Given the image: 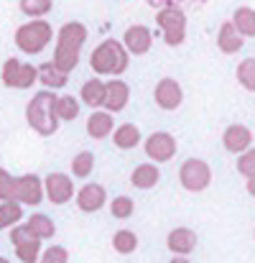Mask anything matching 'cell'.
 Returning a JSON list of instances; mask_svg holds the SVG:
<instances>
[{
    "label": "cell",
    "instance_id": "9",
    "mask_svg": "<svg viewBox=\"0 0 255 263\" xmlns=\"http://www.w3.org/2000/svg\"><path fill=\"white\" fill-rule=\"evenodd\" d=\"M176 138L166 133V130H159V133H151L146 138V156L153 159L156 164H164V161H171L173 154H176Z\"/></svg>",
    "mask_w": 255,
    "mask_h": 263
},
{
    "label": "cell",
    "instance_id": "2",
    "mask_svg": "<svg viewBox=\"0 0 255 263\" xmlns=\"http://www.w3.org/2000/svg\"><path fill=\"white\" fill-rule=\"evenodd\" d=\"M54 89H41L31 97V102L26 105V120L28 125L38 133V136H54L59 130V118H56V110H54Z\"/></svg>",
    "mask_w": 255,
    "mask_h": 263
},
{
    "label": "cell",
    "instance_id": "1",
    "mask_svg": "<svg viewBox=\"0 0 255 263\" xmlns=\"http://www.w3.org/2000/svg\"><path fill=\"white\" fill-rule=\"evenodd\" d=\"M87 41V26L80 21H69L59 28L56 33V49H54V59L51 64L62 72H72L77 64H80V54H82V46Z\"/></svg>",
    "mask_w": 255,
    "mask_h": 263
},
{
    "label": "cell",
    "instance_id": "15",
    "mask_svg": "<svg viewBox=\"0 0 255 263\" xmlns=\"http://www.w3.org/2000/svg\"><path fill=\"white\" fill-rule=\"evenodd\" d=\"M107 202V192L102 184H85L77 192V207L82 212H100Z\"/></svg>",
    "mask_w": 255,
    "mask_h": 263
},
{
    "label": "cell",
    "instance_id": "32",
    "mask_svg": "<svg viewBox=\"0 0 255 263\" xmlns=\"http://www.w3.org/2000/svg\"><path fill=\"white\" fill-rule=\"evenodd\" d=\"M51 0H21V10L26 13V15H31V18H41V15H46L49 10H51Z\"/></svg>",
    "mask_w": 255,
    "mask_h": 263
},
{
    "label": "cell",
    "instance_id": "3",
    "mask_svg": "<svg viewBox=\"0 0 255 263\" xmlns=\"http://www.w3.org/2000/svg\"><path fill=\"white\" fill-rule=\"evenodd\" d=\"M128 62H130V54L125 51L123 41H115V39H105L89 57V67L102 77L123 74L128 69Z\"/></svg>",
    "mask_w": 255,
    "mask_h": 263
},
{
    "label": "cell",
    "instance_id": "23",
    "mask_svg": "<svg viewBox=\"0 0 255 263\" xmlns=\"http://www.w3.org/2000/svg\"><path fill=\"white\" fill-rule=\"evenodd\" d=\"M80 97H82V102L89 105V107H102V102H105V82L97 80V77H92L89 82L82 85Z\"/></svg>",
    "mask_w": 255,
    "mask_h": 263
},
{
    "label": "cell",
    "instance_id": "26",
    "mask_svg": "<svg viewBox=\"0 0 255 263\" xmlns=\"http://www.w3.org/2000/svg\"><path fill=\"white\" fill-rule=\"evenodd\" d=\"M112 248H115V253H120V256H130V253L138 248V235H135L133 230H117V233L112 235Z\"/></svg>",
    "mask_w": 255,
    "mask_h": 263
},
{
    "label": "cell",
    "instance_id": "39",
    "mask_svg": "<svg viewBox=\"0 0 255 263\" xmlns=\"http://www.w3.org/2000/svg\"><path fill=\"white\" fill-rule=\"evenodd\" d=\"M202 3H204V0H202Z\"/></svg>",
    "mask_w": 255,
    "mask_h": 263
},
{
    "label": "cell",
    "instance_id": "13",
    "mask_svg": "<svg viewBox=\"0 0 255 263\" xmlns=\"http://www.w3.org/2000/svg\"><path fill=\"white\" fill-rule=\"evenodd\" d=\"M222 146H225L230 154H243L245 148L253 146V130H250L248 125L235 123V125H230V128L222 133Z\"/></svg>",
    "mask_w": 255,
    "mask_h": 263
},
{
    "label": "cell",
    "instance_id": "8",
    "mask_svg": "<svg viewBox=\"0 0 255 263\" xmlns=\"http://www.w3.org/2000/svg\"><path fill=\"white\" fill-rule=\"evenodd\" d=\"M3 85L13 89H28L33 82H36V67L33 64H23L18 59H8L3 64Z\"/></svg>",
    "mask_w": 255,
    "mask_h": 263
},
{
    "label": "cell",
    "instance_id": "29",
    "mask_svg": "<svg viewBox=\"0 0 255 263\" xmlns=\"http://www.w3.org/2000/svg\"><path fill=\"white\" fill-rule=\"evenodd\" d=\"M92 169H94V154H92V151H82V154H77V156L72 159V174L77 176V179L89 176Z\"/></svg>",
    "mask_w": 255,
    "mask_h": 263
},
{
    "label": "cell",
    "instance_id": "28",
    "mask_svg": "<svg viewBox=\"0 0 255 263\" xmlns=\"http://www.w3.org/2000/svg\"><path fill=\"white\" fill-rule=\"evenodd\" d=\"M21 217H23L21 202H15V199H3V204H0V230L15 225Z\"/></svg>",
    "mask_w": 255,
    "mask_h": 263
},
{
    "label": "cell",
    "instance_id": "34",
    "mask_svg": "<svg viewBox=\"0 0 255 263\" xmlns=\"http://www.w3.org/2000/svg\"><path fill=\"white\" fill-rule=\"evenodd\" d=\"M69 261V251L64 246H51L49 251H44V256L38 258V263H67Z\"/></svg>",
    "mask_w": 255,
    "mask_h": 263
},
{
    "label": "cell",
    "instance_id": "16",
    "mask_svg": "<svg viewBox=\"0 0 255 263\" xmlns=\"http://www.w3.org/2000/svg\"><path fill=\"white\" fill-rule=\"evenodd\" d=\"M166 246L173 256H186L197 248V233L189 228H173L166 238Z\"/></svg>",
    "mask_w": 255,
    "mask_h": 263
},
{
    "label": "cell",
    "instance_id": "21",
    "mask_svg": "<svg viewBox=\"0 0 255 263\" xmlns=\"http://www.w3.org/2000/svg\"><path fill=\"white\" fill-rule=\"evenodd\" d=\"M232 26L238 28L243 39H255V8H248V5L238 8L232 13Z\"/></svg>",
    "mask_w": 255,
    "mask_h": 263
},
{
    "label": "cell",
    "instance_id": "36",
    "mask_svg": "<svg viewBox=\"0 0 255 263\" xmlns=\"http://www.w3.org/2000/svg\"><path fill=\"white\" fill-rule=\"evenodd\" d=\"M245 189H248V194H250V197H255V176H253V179H248Z\"/></svg>",
    "mask_w": 255,
    "mask_h": 263
},
{
    "label": "cell",
    "instance_id": "20",
    "mask_svg": "<svg viewBox=\"0 0 255 263\" xmlns=\"http://www.w3.org/2000/svg\"><path fill=\"white\" fill-rule=\"evenodd\" d=\"M112 143H115L117 148H123V151L135 148V146L141 143V130H138V125H133V123L117 125V128L112 130Z\"/></svg>",
    "mask_w": 255,
    "mask_h": 263
},
{
    "label": "cell",
    "instance_id": "19",
    "mask_svg": "<svg viewBox=\"0 0 255 263\" xmlns=\"http://www.w3.org/2000/svg\"><path fill=\"white\" fill-rule=\"evenodd\" d=\"M36 80L46 89H62L67 85L69 77H67V72H62V69H56L51 62H46V64L36 67Z\"/></svg>",
    "mask_w": 255,
    "mask_h": 263
},
{
    "label": "cell",
    "instance_id": "24",
    "mask_svg": "<svg viewBox=\"0 0 255 263\" xmlns=\"http://www.w3.org/2000/svg\"><path fill=\"white\" fill-rule=\"evenodd\" d=\"M54 110L59 120H74L80 115V100L72 95H56L54 100Z\"/></svg>",
    "mask_w": 255,
    "mask_h": 263
},
{
    "label": "cell",
    "instance_id": "11",
    "mask_svg": "<svg viewBox=\"0 0 255 263\" xmlns=\"http://www.w3.org/2000/svg\"><path fill=\"white\" fill-rule=\"evenodd\" d=\"M123 46H125V51L133 54V57L148 54L151 46H153V33H151V28H148V26H141V23H138V26H128L125 33H123Z\"/></svg>",
    "mask_w": 255,
    "mask_h": 263
},
{
    "label": "cell",
    "instance_id": "31",
    "mask_svg": "<svg viewBox=\"0 0 255 263\" xmlns=\"http://www.w3.org/2000/svg\"><path fill=\"white\" fill-rule=\"evenodd\" d=\"M133 210H135V204H133V199L125 197V194L115 197L112 204H110V212H112V217H117V220H128V217L133 215Z\"/></svg>",
    "mask_w": 255,
    "mask_h": 263
},
{
    "label": "cell",
    "instance_id": "4",
    "mask_svg": "<svg viewBox=\"0 0 255 263\" xmlns=\"http://www.w3.org/2000/svg\"><path fill=\"white\" fill-rule=\"evenodd\" d=\"M54 39V31H51V23L49 21H28L23 23L18 31H15V46L23 51V54H41Z\"/></svg>",
    "mask_w": 255,
    "mask_h": 263
},
{
    "label": "cell",
    "instance_id": "7",
    "mask_svg": "<svg viewBox=\"0 0 255 263\" xmlns=\"http://www.w3.org/2000/svg\"><path fill=\"white\" fill-rule=\"evenodd\" d=\"M8 199H15L23 204H38V202H44V181L36 174L13 176V186H10Z\"/></svg>",
    "mask_w": 255,
    "mask_h": 263
},
{
    "label": "cell",
    "instance_id": "18",
    "mask_svg": "<svg viewBox=\"0 0 255 263\" xmlns=\"http://www.w3.org/2000/svg\"><path fill=\"white\" fill-rule=\"evenodd\" d=\"M112 125H115V118L107 110H97L87 118V133H89V138H97V141L107 138L112 133Z\"/></svg>",
    "mask_w": 255,
    "mask_h": 263
},
{
    "label": "cell",
    "instance_id": "30",
    "mask_svg": "<svg viewBox=\"0 0 255 263\" xmlns=\"http://www.w3.org/2000/svg\"><path fill=\"white\" fill-rule=\"evenodd\" d=\"M238 82L248 92H255V59L253 57L250 59H243L238 64Z\"/></svg>",
    "mask_w": 255,
    "mask_h": 263
},
{
    "label": "cell",
    "instance_id": "14",
    "mask_svg": "<svg viewBox=\"0 0 255 263\" xmlns=\"http://www.w3.org/2000/svg\"><path fill=\"white\" fill-rule=\"evenodd\" d=\"M128 100H130V87H128L123 80H110V82H105V102H102V107H105L107 112H120V110H125Z\"/></svg>",
    "mask_w": 255,
    "mask_h": 263
},
{
    "label": "cell",
    "instance_id": "10",
    "mask_svg": "<svg viewBox=\"0 0 255 263\" xmlns=\"http://www.w3.org/2000/svg\"><path fill=\"white\" fill-rule=\"evenodd\" d=\"M44 192L51 204H67L74 197V181L62 172H54L44 179Z\"/></svg>",
    "mask_w": 255,
    "mask_h": 263
},
{
    "label": "cell",
    "instance_id": "22",
    "mask_svg": "<svg viewBox=\"0 0 255 263\" xmlns=\"http://www.w3.org/2000/svg\"><path fill=\"white\" fill-rule=\"evenodd\" d=\"M159 179H161V172H159L153 164H141V166H135V169H133V174H130V184H133V186H138V189H151V186H156V184H159Z\"/></svg>",
    "mask_w": 255,
    "mask_h": 263
},
{
    "label": "cell",
    "instance_id": "27",
    "mask_svg": "<svg viewBox=\"0 0 255 263\" xmlns=\"http://www.w3.org/2000/svg\"><path fill=\"white\" fill-rule=\"evenodd\" d=\"M13 248H15V256H18V261H23V263H38V253H41V240H38V238L21 240V243H15Z\"/></svg>",
    "mask_w": 255,
    "mask_h": 263
},
{
    "label": "cell",
    "instance_id": "25",
    "mask_svg": "<svg viewBox=\"0 0 255 263\" xmlns=\"http://www.w3.org/2000/svg\"><path fill=\"white\" fill-rule=\"evenodd\" d=\"M26 225H28V230H31L38 240L54 238V233H56V225H54L51 217H46V215H31Z\"/></svg>",
    "mask_w": 255,
    "mask_h": 263
},
{
    "label": "cell",
    "instance_id": "6",
    "mask_svg": "<svg viewBox=\"0 0 255 263\" xmlns=\"http://www.w3.org/2000/svg\"><path fill=\"white\" fill-rule=\"evenodd\" d=\"M179 181L186 192H204L212 184V169L202 159H186L179 169Z\"/></svg>",
    "mask_w": 255,
    "mask_h": 263
},
{
    "label": "cell",
    "instance_id": "38",
    "mask_svg": "<svg viewBox=\"0 0 255 263\" xmlns=\"http://www.w3.org/2000/svg\"><path fill=\"white\" fill-rule=\"evenodd\" d=\"M0 263H10V261H8V258H3V256H0Z\"/></svg>",
    "mask_w": 255,
    "mask_h": 263
},
{
    "label": "cell",
    "instance_id": "33",
    "mask_svg": "<svg viewBox=\"0 0 255 263\" xmlns=\"http://www.w3.org/2000/svg\"><path fill=\"white\" fill-rule=\"evenodd\" d=\"M240 159H238V172L245 176V179H253L255 176V148H245L243 154H238Z\"/></svg>",
    "mask_w": 255,
    "mask_h": 263
},
{
    "label": "cell",
    "instance_id": "37",
    "mask_svg": "<svg viewBox=\"0 0 255 263\" xmlns=\"http://www.w3.org/2000/svg\"><path fill=\"white\" fill-rule=\"evenodd\" d=\"M169 263H191V261H189L186 256H176V258H171Z\"/></svg>",
    "mask_w": 255,
    "mask_h": 263
},
{
    "label": "cell",
    "instance_id": "5",
    "mask_svg": "<svg viewBox=\"0 0 255 263\" xmlns=\"http://www.w3.org/2000/svg\"><path fill=\"white\" fill-rule=\"evenodd\" d=\"M156 23L164 31V41L169 46H181L184 44V39H186V15H184L181 8H176V5L159 8Z\"/></svg>",
    "mask_w": 255,
    "mask_h": 263
},
{
    "label": "cell",
    "instance_id": "17",
    "mask_svg": "<svg viewBox=\"0 0 255 263\" xmlns=\"http://www.w3.org/2000/svg\"><path fill=\"white\" fill-rule=\"evenodd\" d=\"M243 44H245V39L238 33V28L232 26V21H225L220 26V33H217V49L222 54H238L243 49Z\"/></svg>",
    "mask_w": 255,
    "mask_h": 263
},
{
    "label": "cell",
    "instance_id": "12",
    "mask_svg": "<svg viewBox=\"0 0 255 263\" xmlns=\"http://www.w3.org/2000/svg\"><path fill=\"white\" fill-rule=\"evenodd\" d=\"M153 100H156V105L161 110H176L184 102V89H181V85L176 80L164 77V80H159V85L153 89Z\"/></svg>",
    "mask_w": 255,
    "mask_h": 263
},
{
    "label": "cell",
    "instance_id": "35",
    "mask_svg": "<svg viewBox=\"0 0 255 263\" xmlns=\"http://www.w3.org/2000/svg\"><path fill=\"white\" fill-rule=\"evenodd\" d=\"M10 186H13V176L0 166V202L10 197Z\"/></svg>",
    "mask_w": 255,
    "mask_h": 263
}]
</instances>
